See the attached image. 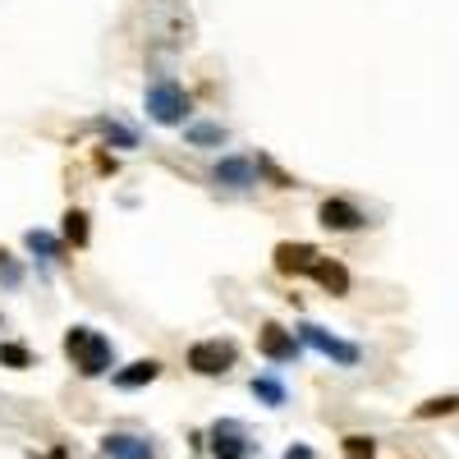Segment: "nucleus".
<instances>
[{
    "mask_svg": "<svg viewBox=\"0 0 459 459\" xmlns=\"http://www.w3.org/2000/svg\"><path fill=\"white\" fill-rule=\"evenodd\" d=\"M65 354L83 377H101L115 363V344L101 331H92V326H69L65 331Z\"/></svg>",
    "mask_w": 459,
    "mask_h": 459,
    "instance_id": "nucleus-1",
    "label": "nucleus"
},
{
    "mask_svg": "<svg viewBox=\"0 0 459 459\" xmlns=\"http://www.w3.org/2000/svg\"><path fill=\"white\" fill-rule=\"evenodd\" d=\"M147 115L157 125H166V129H175V125H184L188 120V110H194V97H188L179 83H170V79H157L147 88Z\"/></svg>",
    "mask_w": 459,
    "mask_h": 459,
    "instance_id": "nucleus-2",
    "label": "nucleus"
},
{
    "mask_svg": "<svg viewBox=\"0 0 459 459\" xmlns=\"http://www.w3.org/2000/svg\"><path fill=\"white\" fill-rule=\"evenodd\" d=\"M188 368L203 372V377H221L235 368V344L230 340H198L194 350H188Z\"/></svg>",
    "mask_w": 459,
    "mask_h": 459,
    "instance_id": "nucleus-3",
    "label": "nucleus"
},
{
    "mask_svg": "<svg viewBox=\"0 0 459 459\" xmlns=\"http://www.w3.org/2000/svg\"><path fill=\"white\" fill-rule=\"evenodd\" d=\"M299 340H303V344H313L317 354L335 359L340 368H354V363H359V344H350V340H335L331 331H322V326H313V322H303V326H299Z\"/></svg>",
    "mask_w": 459,
    "mask_h": 459,
    "instance_id": "nucleus-4",
    "label": "nucleus"
},
{
    "mask_svg": "<svg viewBox=\"0 0 459 459\" xmlns=\"http://www.w3.org/2000/svg\"><path fill=\"white\" fill-rule=\"evenodd\" d=\"M257 450V441H248V428L235 423V418H225V423L212 428V455L216 459H248Z\"/></svg>",
    "mask_w": 459,
    "mask_h": 459,
    "instance_id": "nucleus-5",
    "label": "nucleus"
},
{
    "mask_svg": "<svg viewBox=\"0 0 459 459\" xmlns=\"http://www.w3.org/2000/svg\"><path fill=\"white\" fill-rule=\"evenodd\" d=\"M212 184L230 188V194H248V188L257 184V166L248 157H221L212 166Z\"/></svg>",
    "mask_w": 459,
    "mask_h": 459,
    "instance_id": "nucleus-6",
    "label": "nucleus"
},
{
    "mask_svg": "<svg viewBox=\"0 0 459 459\" xmlns=\"http://www.w3.org/2000/svg\"><path fill=\"white\" fill-rule=\"evenodd\" d=\"M257 350H262V359H272V363H294L299 359V340H294V331L266 322L257 331Z\"/></svg>",
    "mask_w": 459,
    "mask_h": 459,
    "instance_id": "nucleus-7",
    "label": "nucleus"
},
{
    "mask_svg": "<svg viewBox=\"0 0 459 459\" xmlns=\"http://www.w3.org/2000/svg\"><path fill=\"white\" fill-rule=\"evenodd\" d=\"M317 216H322L326 230H335V235H350V230H363V225H368V216H363L354 203H344V198H326Z\"/></svg>",
    "mask_w": 459,
    "mask_h": 459,
    "instance_id": "nucleus-8",
    "label": "nucleus"
},
{
    "mask_svg": "<svg viewBox=\"0 0 459 459\" xmlns=\"http://www.w3.org/2000/svg\"><path fill=\"white\" fill-rule=\"evenodd\" d=\"M317 257L322 253L313 244H276V272L281 276H308Z\"/></svg>",
    "mask_w": 459,
    "mask_h": 459,
    "instance_id": "nucleus-9",
    "label": "nucleus"
},
{
    "mask_svg": "<svg viewBox=\"0 0 459 459\" xmlns=\"http://www.w3.org/2000/svg\"><path fill=\"white\" fill-rule=\"evenodd\" d=\"M101 455H106V459H157V450H152L147 437H129V432L101 437Z\"/></svg>",
    "mask_w": 459,
    "mask_h": 459,
    "instance_id": "nucleus-10",
    "label": "nucleus"
},
{
    "mask_svg": "<svg viewBox=\"0 0 459 459\" xmlns=\"http://www.w3.org/2000/svg\"><path fill=\"white\" fill-rule=\"evenodd\" d=\"M308 276H313L326 294H350V272H344L340 262H331V257H317Z\"/></svg>",
    "mask_w": 459,
    "mask_h": 459,
    "instance_id": "nucleus-11",
    "label": "nucleus"
},
{
    "mask_svg": "<svg viewBox=\"0 0 459 459\" xmlns=\"http://www.w3.org/2000/svg\"><path fill=\"white\" fill-rule=\"evenodd\" d=\"M157 377H161V363H157V359H138V363H129L125 372H115V386L138 391V386H147V381H157Z\"/></svg>",
    "mask_w": 459,
    "mask_h": 459,
    "instance_id": "nucleus-12",
    "label": "nucleus"
},
{
    "mask_svg": "<svg viewBox=\"0 0 459 459\" xmlns=\"http://www.w3.org/2000/svg\"><path fill=\"white\" fill-rule=\"evenodd\" d=\"M184 138H188V147H203V152H212V147H225V143H230V134H225L221 125H188V129H184Z\"/></svg>",
    "mask_w": 459,
    "mask_h": 459,
    "instance_id": "nucleus-13",
    "label": "nucleus"
},
{
    "mask_svg": "<svg viewBox=\"0 0 459 459\" xmlns=\"http://www.w3.org/2000/svg\"><path fill=\"white\" fill-rule=\"evenodd\" d=\"M28 248L42 257V262H65V248L56 235H47V230H28Z\"/></svg>",
    "mask_w": 459,
    "mask_h": 459,
    "instance_id": "nucleus-14",
    "label": "nucleus"
},
{
    "mask_svg": "<svg viewBox=\"0 0 459 459\" xmlns=\"http://www.w3.org/2000/svg\"><path fill=\"white\" fill-rule=\"evenodd\" d=\"M97 134H101L110 147H138V134H134V129H125L120 120H97Z\"/></svg>",
    "mask_w": 459,
    "mask_h": 459,
    "instance_id": "nucleus-15",
    "label": "nucleus"
},
{
    "mask_svg": "<svg viewBox=\"0 0 459 459\" xmlns=\"http://www.w3.org/2000/svg\"><path fill=\"white\" fill-rule=\"evenodd\" d=\"M253 395H257V400H266L272 409H281V404H285V386H281L276 377H253Z\"/></svg>",
    "mask_w": 459,
    "mask_h": 459,
    "instance_id": "nucleus-16",
    "label": "nucleus"
},
{
    "mask_svg": "<svg viewBox=\"0 0 459 459\" xmlns=\"http://www.w3.org/2000/svg\"><path fill=\"white\" fill-rule=\"evenodd\" d=\"M65 239L69 244H88V216L74 207V212H65Z\"/></svg>",
    "mask_w": 459,
    "mask_h": 459,
    "instance_id": "nucleus-17",
    "label": "nucleus"
},
{
    "mask_svg": "<svg viewBox=\"0 0 459 459\" xmlns=\"http://www.w3.org/2000/svg\"><path fill=\"white\" fill-rule=\"evenodd\" d=\"M0 285H5V290H19L23 285V266L10 253H0Z\"/></svg>",
    "mask_w": 459,
    "mask_h": 459,
    "instance_id": "nucleus-18",
    "label": "nucleus"
},
{
    "mask_svg": "<svg viewBox=\"0 0 459 459\" xmlns=\"http://www.w3.org/2000/svg\"><path fill=\"white\" fill-rule=\"evenodd\" d=\"M0 363H5V368H28L32 354L23 350V344H10V340H5V344H0Z\"/></svg>",
    "mask_w": 459,
    "mask_h": 459,
    "instance_id": "nucleus-19",
    "label": "nucleus"
},
{
    "mask_svg": "<svg viewBox=\"0 0 459 459\" xmlns=\"http://www.w3.org/2000/svg\"><path fill=\"white\" fill-rule=\"evenodd\" d=\"M344 455H350V459H372L377 441L372 437H344Z\"/></svg>",
    "mask_w": 459,
    "mask_h": 459,
    "instance_id": "nucleus-20",
    "label": "nucleus"
},
{
    "mask_svg": "<svg viewBox=\"0 0 459 459\" xmlns=\"http://www.w3.org/2000/svg\"><path fill=\"white\" fill-rule=\"evenodd\" d=\"M455 409H459V395H441V400L418 404V418H437V413H455Z\"/></svg>",
    "mask_w": 459,
    "mask_h": 459,
    "instance_id": "nucleus-21",
    "label": "nucleus"
},
{
    "mask_svg": "<svg viewBox=\"0 0 459 459\" xmlns=\"http://www.w3.org/2000/svg\"><path fill=\"white\" fill-rule=\"evenodd\" d=\"M285 459H313V450H308V446H290Z\"/></svg>",
    "mask_w": 459,
    "mask_h": 459,
    "instance_id": "nucleus-22",
    "label": "nucleus"
}]
</instances>
